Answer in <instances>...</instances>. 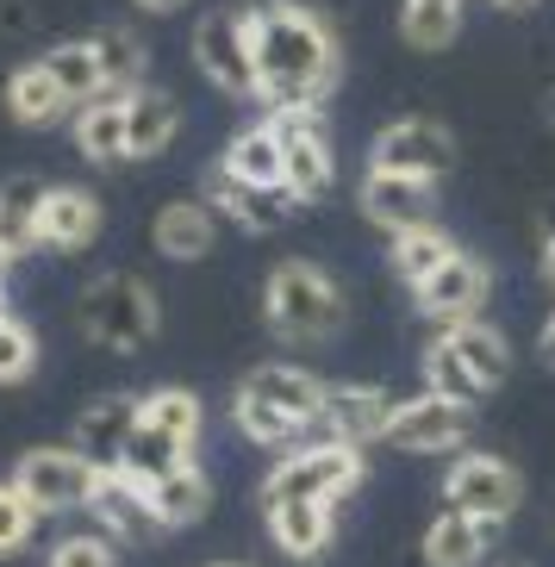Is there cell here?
Returning a JSON list of instances; mask_svg holds the SVG:
<instances>
[{
  "instance_id": "cell-34",
  "label": "cell",
  "mask_w": 555,
  "mask_h": 567,
  "mask_svg": "<svg viewBox=\"0 0 555 567\" xmlns=\"http://www.w3.org/2000/svg\"><path fill=\"white\" fill-rule=\"evenodd\" d=\"M44 69H51L56 82L69 87V101H75V106L94 101V94H106L101 56H94V44H88V38H75V44H56V51H44Z\"/></svg>"
},
{
  "instance_id": "cell-33",
  "label": "cell",
  "mask_w": 555,
  "mask_h": 567,
  "mask_svg": "<svg viewBox=\"0 0 555 567\" xmlns=\"http://www.w3.org/2000/svg\"><path fill=\"white\" fill-rule=\"evenodd\" d=\"M232 424L250 436V443H263V450H294V443L312 431V424H300L294 412L256 400V393H244V386H237V400H232Z\"/></svg>"
},
{
  "instance_id": "cell-1",
  "label": "cell",
  "mask_w": 555,
  "mask_h": 567,
  "mask_svg": "<svg viewBox=\"0 0 555 567\" xmlns=\"http://www.w3.org/2000/svg\"><path fill=\"white\" fill-rule=\"evenodd\" d=\"M256 101L263 106H325L337 87V51L331 19L306 0H256Z\"/></svg>"
},
{
  "instance_id": "cell-9",
  "label": "cell",
  "mask_w": 555,
  "mask_h": 567,
  "mask_svg": "<svg viewBox=\"0 0 555 567\" xmlns=\"http://www.w3.org/2000/svg\"><path fill=\"white\" fill-rule=\"evenodd\" d=\"M455 163V137L450 125H438V118H393V125H381L369 144V168H388V175H419V182H438V175H450Z\"/></svg>"
},
{
  "instance_id": "cell-47",
  "label": "cell",
  "mask_w": 555,
  "mask_h": 567,
  "mask_svg": "<svg viewBox=\"0 0 555 567\" xmlns=\"http://www.w3.org/2000/svg\"><path fill=\"white\" fill-rule=\"evenodd\" d=\"M0 268H7V262H0Z\"/></svg>"
},
{
  "instance_id": "cell-30",
  "label": "cell",
  "mask_w": 555,
  "mask_h": 567,
  "mask_svg": "<svg viewBox=\"0 0 555 567\" xmlns=\"http://www.w3.org/2000/svg\"><path fill=\"white\" fill-rule=\"evenodd\" d=\"M462 7L469 0H400V38L412 51H450L462 38Z\"/></svg>"
},
{
  "instance_id": "cell-39",
  "label": "cell",
  "mask_w": 555,
  "mask_h": 567,
  "mask_svg": "<svg viewBox=\"0 0 555 567\" xmlns=\"http://www.w3.org/2000/svg\"><path fill=\"white\" fill-rule=\"evenodd\" d=\"M537 231H543V244H555V200L537 206Z\"/></svg>"
},
{
  "instance_id": "cell-20",
  "label": "cell",
  "mask_w": 555,
  "mask_h": 567,
  "mask_svg": "<svg viewBox=\"0 0 555 567\" xmlns=\"http://www.w3.org/2000/svg\"><path fill=\"white\" fill-rule=\"evenodd\" d=\"M175 132H182L175 94H163V87H132V94H125V151H132V163L163 156L168 144H175Z\"/></svg>"
},
{
  "instance_id": "cell-16",
  "label": "cell",
  "mask_w": 555,
  "mask_h": 567,
  "mask_svg": "<svg viewBox=\"0 0 555 567\" xmlns=\"http://www.w3.org/2000/svg\"><path fill=\"white\" fill-rule=\"evenodd\" d=\"M393 412H400V400H393L388 386H331L319 431L343 436V443H356V450H369V443H388Z\"/></svg>"
},
{
  "instance_id": "cell-37",
  "label": "cell",
  "mask_w": 555,
  "mask_h": 567,
  "mask_svg": "<svg viewBox=\"0 0 555 567\" xmlns=\"http://www.w3.org/2000/svg\"><path fill=\"white\" fill-rule=\"evenodd\" d=\"M38 517H44V512H38V505L25 499L13 481L0 486V561H7V555H19L25 543H32V536H38Z\"/></svg>"
},
{
  "instance_id": "cell-13",
  "label": "cell",
  "mask_w": 555,
  "mask_h": 567,
  "mask_svg": "<svg viewBox=\"0 0 555 567\" xmlns=\"http://www.w3.org/2000/svg\"><path fill=\"white\" fill-rule=\"evenodd\" d=\"M356 206L374 231H405V225H424L438 218V187L419 182V175H388V168H369L362 187H356Z\"/></svg>"
},
{
  "instance_id": "cell-3",
  "label": "cell",
  "mask_w": 555,
  "mask_h": 567,
  "mask_svg": "<svg viewBox=\"0 0 555 567\" xmlns=\"http://www.w3.org/2000/svg\"><path fill=\"white\" fill-rule=\"evenodd\" d=\"M369 481V450H356L343 436H319V443H294L281 462L269 467V481L256 499H319V505H343L356 486Z\"/></svg>"
},
{
  "instance_id": "cell-41",
  "label": "cell",
  "mask_w": 555,
  "mask_h": 567,
  "mask_svg": "<svg viewBox=\"0 0 555 567\" xmlns=\"http://www.w3.org/2000/svg\"><path fill=\"white\" fill-rule=\"evenodd\" d=\"M487 7H500V13H531V7H543V0H487Z\"/></svg>"
},
{
  "instance_id": "cell-32",
  "label": "cell",
  "mask_w": 555,
  "mask_h": 567,
  "mask_svg": "<svg viewBox=\"0 0 555 567\" xmlns=\"http://www.w3.org/2000/svg\"><path fill=\"white\" fill-rule=\"evenodd\" d=\"M88 44H94V56H101V75H106V87H113V94H132V87H144L151 51H144V38H137V32H125V25H101Z\"/></svg>"
},
{
  "instance_id": "cell-40",
  "label": "cell",
  "mask_w": 555,
  "mask_h": 567,
  "mask_svg": "<svg viewBox=\"0 0 555 567\" xmlns=\"http://www.w3.org/2000/svg\"><path fill=\"white\" fill-rule=\"evenodd\" d=\"M132 7H144V13H182L187 0H132Z\"/></svg>"
},
{
  "instance_id": "cell-11",
  "label": "cell",
  "mask_w": 555,
  "mask_h": 567,
  "mask_svg": "<svg viewBox=\"0 0 555 567\" xmlns=\"http://www.w3.org/2000/svg\"><path fill=\"white\" fill-rule=\"evenodd\" d=\"M206 206L219 218H232V225H244V231H281L287 218L300 213V194L294 187H263V182H244V175H232L225 163L206 168Z\"/></svg>"
},
{
  "instance_id": "cell-7",
  "label": "cell",
  "mask_w": 555,
  "mask_h": 567,
  "mask_svg": "<svg viewBox=\"0 0 555 567\" xmlns=\"http://www.w3.org/2000/svg\"><path fill=\"white\" fill-rule=\"evenodd\" d=\"M443 505L481 517V524H505L524 505V474L505 455L487 450H455L450 474H443Z\"/></svg>"
},
{
  "instance_id": "cell-35",
  "label": "cell",
  "mask_w": 555,
  "mask_h": 567,
  "mask_svg": "<svg viewBox=\"0 0 555 567\" xmlns=\"http://www.w3.org/2000/svg\"><path fill=\"white\" fill-rule=\"evenodd\" d=\"M450 337H455V350L469 355V368H474V374H481L487 386H500L505 374H512V343H505L493 324L469 318V324H450Z\"/></svg>"
},
{
  "instance_id": "cell-27",
  "label": "cell",
  "mask_w": 555,
  "mask_h": 567,
  "mask_svg": "<svg viewBox=\"0 0 555 567\" xmlns=\"http://www.w3.org/2000/svg\"><path fill=\"white\" fill-rule=\"evenodd\" d=\"M151 505L163 517V530H187V524H201L213 512V481H206L201 462H182L168 467L163 481H151Z\"/></svg>"
},
{
  "instance_id": "cell-17",
  "label": "cell",
  "mask_w": 555,
  "mask_h": 567,
  "mask_svg": "<svg viewBox=\"0 0 555 567\" xmlns=\"http://www.w3.org/2000/svg\"><path fill=\"white\" fill-rule=\"evenodd\" d=\"M137 412H144V400H132V393H101V400L75 417V450L94 467H119L125 450H132Z\"/></svg>"
},
{
  "instance_id": "cell-26",
  "label": "cell",
  "mask_w": 555,
  "mask_h": 567,
  "mask_svg": "<svg viewBox=\"0 0 555 567\" xmlns=\"http://www.w3.org/2000/svg\"><path fill=\"white\" fill-rule=\"evenodd\" d=\"M419 368H424V386H431V393H443V400H455V405H469V412H481V405L493 400V386L469 368V355L455 350L450 331H438L431 343H424V362Z\"/></svg>"
},
{
  "instance_id": "cell-12",
  "label": "cell",
  "mask_w": 555,
  "mask_h": 567,
  "mask_svg": "<svg viewBox=\"0 0 555 567\" xmlns=\"http://www.w3.org/2000/svg\"><path fill=\"white\" fill-rule=\"evenodd\" d=\"M469 417H474L469 405H455L424 386L419 400H400V412L388 424V443L405 455H455L469 443Z\"/></svg>"
},
{
  "instance_id": "cell-42",
  "label": "cell",
  "mask_w": 555,
  "mask_h": 567,
  "mask_svg": "<svg viewBox=\"0 0 555 567\" xmlns=\"http://www.w3.org/2000/svg\"><path fill=\"white\" fill-rule=\"evenodd\" d=\"M543 362L555 368V312H549V324H543Z\"/></svg>"
},
{
  "instance_id": "cell-10",
  "label": "cell",
  "mask_w": 555,
  "mask_h": 567,
  "mask_svg": "<svg viewBox=\"0 0 555 567\" xmlns=\"http://www.w3.org/2000/svg\"><path fill=\"white\" fill-rule=\"evenodd\" d=\"M493 293V275L481 256L455 250L450 262L438 268V275H424L419 287H412V306H419V318H431V324H469V318H481V306H487Z\"/></svg>"
},
{
  "instance_id": "cell-14",
  "label": "cell",
  "mask_w": 555,
  "mask_h": 567,
  "mask_svg": "<svg viewBox=\"0 0 555 567\" xmlns=\"http://www.w3.org/2000/svg\"><path fill=\"white\" fill-rule=\"evenodd\" d=\"M88 512L101 517L113 536H125V543H151V536L163 530V517H156V505H151V486L132 481L125 467H101V474H94Z\"/></svg>"
},
{
  "instance_id": "cell-8",
  "label": "cell",
  "mask_w": 555,
  "mask_h": 567,
  "mask_svg": "<svg viewBox=\"0 0 555 567\" xmlns=\"http://www.w3.org/2000/svg\"><path fill=\"white\" fill-rule=\"evenodd\" d=\"M94 474H101V467L69 443V450H25L13 467V486L51 517V512H82V505L94 499Z\"/></svg>"
},
{
  "instance_id": "cell-19",
  "label": "cell",
  "mask_w": 555,
  "mask_h": 567,
  "mask_svg": "<svg viewBox=\"0 0 555 567\" xmlns=\"http://www.w3.org/2000/svg\"><path fill=\"white\" fill-rule=\"evenodd\" d=\"M244 393H256V400H269V405H281V412H294L300 424H312V431H319L325 400H331V386H325L312 368H300V362H263V368H250Z\"/></svg>"
},
{
  "instance_id": "cell-31",
  "label": "cell",
  "mask_w": 555,
  "mask_h": 567,
  "mask_svg": "<svg viewBox=\"0 0 555 567\" xmlns=\"http://www.w3.org/2000/svg\"><path fill=\"white\" fill-rule=\"evenodd\" d=\"M144 424L151 431H163V436H175L182 450H194L201 455V431H206V412H201V400L187 393V386H156V393H144Z\"/></svg>"
},
{
  "instance_id": "cell-28",
  "label": "cell",
  "mask_w": 555,
  "mask_h": 567,
  "mask_svg": "<svg viewBox=\"0 0 555 567\" xmlns=\"http://www.w3.org/2000/svg\"><path fill=\"white\" fill-rule=\"evenodd\" d=\"M462 250L450 231H443L438 218H424V225H405V231H393V244H388V262H393V275H400L405 287H419L424 275H438L450 256Z\"/></svg>"
},
{
  "instance_id": "cell-45",
  "label": "cell",
  "mask_w": 555,
  "mask_h": 567,
  "mask_svg": "<svg viewBox=\"0 0 555 567\" xmlns=\"http://www.w3.org/2000/svg\"><path fill=\"white\" fill-rule=\"evenodd\" d=\"M549 125H555V94H549Z\"/></svg>"
},
{
  "instance_id": "cell-38",
  "label": "cell",
  "mask_w": 555,
  "mask_h": 567,
  "mask_svg": "<svg viewBox=\"0 0 555 567\" xmlns=\"http://www.w3.org/2000/svg\"><path fill=\"white\" fill-rule=\"evenodd\" d=\"M51 567H119V555L101 536H63L51 549Z\"/></svg>"
},
{
  "instance_id": "cell-25",
  "label": "cell",
  "mask_w": 555,
  "mask_h": 567,
  "mask_svg": "<svg viewBox=\"0 0 555 567\" xmlns=\"http://www.w3.org/2000/svg\"><path fill=\"white\" fill-rule=\"evenodd\" d=\"M487 536H493V524L443 505L431 517V530H424V567H481L487 561Z\"/></svg>"
},
{
  "instance_id": "cell-44",
  "label": "cell",
  "mask_w": 555,
  "mask_h": 567,
  "mask_svg": "<svg viewBox=\"0 0 555 567\" xmlns=\"http://www.w3.org/2000/svg\"><path fill=\"white\" fill-rule=\"evenodd\" d=\"M0 312H7V281H0Z\"/></svg>"
},
{
  "instance_id": "cell-43",
  "label": "cell",
  "mask_w": 555,
  "mask_h": 567,
  "mask_svg": "<svg viewBox=\"0 0 555 567\" xmlns=\"http://www.w3.org/2000/svg\"><path fill=\"white\" fill-rule=\"evenodd\" d=\"M543 281H549V293H555V244H543Z\"/></svg>"
},
{
  "instance_id": "cell-24",
  "label": "cell",
  "mask_w": 555,
  "mask_h": 567,
  "mask_svg": "<svg viewBox=\"0 0 555 567\" xmlns=\"http://www.w3.org/2000/svg\"><path fill=\"white\" fill-rule=\"evenodd\" d=\"M75 151L88 156V163H132V151H125V94H94V101L75 106Z\"/></svg>"
},
{
  "instance_id": "cell-4",
  "label": "cell",
  "mask_w": 555,
  "mask_h": 567,
  "mask_svg": "<svg viewBox=\"0 0 555 567\" xmlns=\"http://www.w3.org/2000/svg\"><path fill=\"white\" fill-rule=\"evenodd\" d=\"M194 69H201L206 82L232 94V101H256V13L250 7H213L201 13L194 25Z\"/></svg>"
},
{
  "instance_id": "cell-29",
  "label": "cell",
  "mask_w": 555,
  "mask_h": 567,
  "mask_svg": "<svg viewBox=\"0 0 555 567\" xmlns=\"http://www.w3.org/2000/svg\"><path fill=\"white\" fill-rule=\"evenodd\" d=\"M232 175H244V182H263V187H287L281 182V137H275V125H269V113L256 118V125H244V132L225 144V156H219Z\"/></svg>"
},
{
  "instance_id": "cell-22",
  "label": "cell",
  "mask_w": 555,
  "mask_h": 567,
  "mask_svg": "<svg viewBox=\"0 0 555 567\" xmlns=\"http://www.w3.org/2000/svg\"><path fill=\"white\" fill-rule=\"evenodd\" d=\"M44 194H51V187L32 182V175L0 182V262H7V268L25 262L32 250H44V244H38V213H44Z\"/></svg>"
},
{
  "instance_id": "cell-18",
  "label": "cell",
  "mask_w": 555,
  "mask_h": 567,
  "mask_svg": "<svg viewBox=\"0 0 555 567\" xmlns=\"http://www.w3.org/2000/svg\"><path fill=\"white\" fill-rule=\"evenodd\" d=\"M101 237V200L88 187H51L44 213H38V244L56 256H75Z\"/></svg>"
},
{
  "instance_id": "cell-5",
  "label": "cell",
  "mask_w": 555,
  "mask_h": 567,
  "mask_svg": "<svg viewBox=\"0 0 555 567\" xmlns=\"http://www.w3.org/2000/svg\"><path fill=\"white\" fill-rule=\"evenodd\" d=\"M75 318H82V331L101 343V350H144L156 337V324H163V306H156V293L137 275H101V281L82 293V306H75Z\"/></svg>"
},
{
  "instance_id": "cell-2",
  "label": "cell",
  "mask_w": 555,
  "mask_h": 567,
  "mask_svg": "<svg viewBox=\"0 0 555 567\" xmlns=\"http://www.w3.org/2000/svg\"><path fill=\"white\" fill-rule=\"evenodd\" d=\"M343 287L325 262H306V256H287L275 262L269 287H263V318L269 331L287 343H325V337L343 331Z\"/></svg>"
},
{
  "instance_id": "cell-46",
  "label": "cell",
  "mask_w": 555,
  "mask_h": 567,
  "mask_svg": "<svg viewBox=\"0 0 555 567\" xmlns=\"http://www.w3.org/2000/svg\"><path fill=\"white\" fill-rule=\"evenodd\" d=\"M213 567H244V561H213Z\"/></svg>"
},
{
  "instance_id": "cell-15",
  "label": "cell",
  "mask_w": 555,
  "mask_h": 567,
  "mask_svg": "<svg viewBox=\"0 0 555 567\" xmlns=\"http://www.w3.org/2000/svg\"><path fill=\"white\" fill-rule=\"evenodd\" d=\"M263 524H269L275 549L287 561H325L337 543V505H319V499H275L263 505Z\"/></svg>"
},
{
  "instance_id": "cell-23",
  "label": "cell",
  "mask_w": 555,
  "mask_h": 567,
  "mask_svg": "<svg viewBox=\"0 0 555 567\" xmlns=\"http://www.w3.org/2000/svg\"><path fill=\"white\" fill-rule=\"evenodd\" d=\"M151 237L168 262H201V256L213 250V237H219V213L206 200H168L163 213H156Z\"/></svg>"
},
{
  "instance_id": "cell-6",
  "label": "cell",
  "mask_w": 555,
  "mask_h": 567,
  "mask_svg": "<svg viewBox=\"0 0 555 567\" xmlns=\"http://www.w3.org/2000/svg\"><path fill=\"white\" fill-rule=\"evenodd\" d=\"M269 125L281 137V182L306 206H319L337 187V151L325 132V106H269Z\"/></svg>"
},
{
  "instance_id": "cell-36",
  "label": "cell",
  "mask_w": 555,
  "mask_h": 567,
  "mask_svg": "<svg viewBox=\"0 0 555 567\" xmlns=\"http://www.w3.org/2000/svg\"><path fill=\"white\" fill-rule=\"evenodd\" d=\"M38 368V337L13 312H0V386H19Z\"/></svg>"
},
{
  "instance_id": "cell-21",
  "label": "cell",
  "mask_w": 555,
  "mask_h": 567,
  "mask_svg": "<svg viewBox=\"0 0 555 567\" xmlns=\"http://www.w3.org/2000/svg\"><path fill=\"white\" fill-rule=\"evenodd\" d=\"M7 113H13V125H56V118H75V101H69V87L56 82L51 69H44V56L38 63H19L13 75H7Z\"/></svg>"
}]
</instances>
